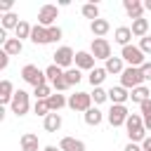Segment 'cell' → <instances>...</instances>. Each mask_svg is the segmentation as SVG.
<instances>
[{"label":"cell","instance_id":"1","mask_svg":"<svg viewBox=\"0 0 151 151\" xmlns=\"http://www.w3.org/2000/svg\"><path fill=\"white\" fill-rule=\"evenodd\" d=\"M125 130H127L130 142H134V144H142V142L149 137V134H146V127H144L142 113H130L127 120H125Z\"/></svg>","mask_w":151,"mask_h":151},{"label":"cell","instance_id":"2","mask_svg":"<svg viewBox=\"0 0 151 151\" xmlns=\"http://www.w3.org/2000/svg\"><path fill=\"white\" fill-rule=\"evenodd\" d=\"M9 111H12V113H14L17 118L26 116V113L31 111V94H28L26 90H17V92H14V97H12Z\"/></svg>","mask_w":151,"mask_h":151},{"label":"cell","instance_id":"3","mask_svg":"<svg viewBox=\"0 0 151 151\" xmlns=\"http://www.w3.org/2000/svg\"><path fill=\"white\" fill-rule=\"evenodd\" d=\"M120 57H123V61L127 64V66H134V68H142L144 64H146V54L139 50V45H127V47H123L120 50Z\"/></svg>","mask_w":151,"mask_h":151},{"label":"cell","instance_id":"4","mask_svg":"<svg viewBox=\"0 0 151 151\" xmlns=\"http://www.w3.org/2000/svg\"><path fill=\"white\" fill-rule=\"evenodd\" d=\"M21 78H24V83H28V85H33V87L47 85V76H45V71H40L35 64H26V66L21 68Z\"/></svg>","mask_w":151,"mask_h":151},{"label":"cell","instance_id":"5","mask_svg":"<svg viewBox=\"0 0 151 151\" xmlns=\"http://www.w3.org/2000/svg\"><path fill=\"white\" fill-rule=\"evenodd\" d=\"M144 83V73L142 68H134V66H125V71L120 73V85L125 90H134Z\"/></svg>","mask_w":151,"mask_h":151},{"label":"cell","instance_id":"6","mask_svg":"<svg viewBox=\"0 0 151 151\" xmlns=\"http://www.w3.org/2000/svg\"><path fill=\"white\" fill-rule=\"evenodd\" d=\"M68 109L71 111H90L92 109V94L90 92H76V94H68Z\"/></svg>","mask_w":151,"mask_h":151},{"label":"cell","instance_id":"7","mask_svg":"<svg viewBox=\"0 0 151 151\" xmlns=\"http://www.w3.org/2000/svg\"><path fill=\"white\" fill-rule=\"evenodd\" d=\"M127 116H130V111H127L125 104H111V109L106 113V120H109L111 127H120V125H125Z\"/></svg>","mask_w":151,"mask_h":151},{"label":"cell","instance_id":"8","mask_svg":"<svg viewBox=\"0 0 151 151\" xmlns=\"http://www.w3.org/2000/svg\"><path fill=\"white\" fill-rule=\"evenodd\" d=\"M57 17H59V7L57 5H42L40 9H38V24L40 26H45V28H50V26H57L54 21H57Z\"/></svg>","mask_w":151,"mask_h":151},{"label":"cell","instance_id":"9","mask_svg":"<svg viewBox=\"0 0 151 151\" xmlns=\"http://www.w3.org/2000/svg\"><path fill=\"white\" fill-rule=\"evenodd\" d=\"M52 57H54V64H57L59 68H64V71H68V68H71V64L76 61V52H73L68 45H61Z\"/></svg>","mask_w":151,"mask_h":151},{"label":"cell","instance_id":"10","mask_svg":"<svg viewBox=\"0 0 151 151\" xmlns=\"http://www.w3.org/2000/svg\"><path fill=\"white\" fill-rule=\"evenodd\" d=\"M90 54L94 59H104V61L111 59V42L106 38H94L92 45H90Z\"/></svg>","mask_w":151,"mask_h":151},{"label":"cell","instance_id":"11","mask_svg":"<svg viewBox=\"0 0 151 151\" xmlns=\"http://www.w3.org/2000/svg\"><path fill=\"white\" fill-rule=\"evenodd\" d=\"M123 7H125V14L132 21L144 17V2H139V0H123Z\"/></svg>","mask_w":151,"mask_h":151},{"label":"cell","instance_id":"12","mask_svg":"<svg viewBox=\"0 0 151 151\" xmlns=\"http://www.w3.org/2000/svg\"><path fill=\"white\" fill-rule=\"evenodd\" d=\"M94 57L90 54V52H76V68H80V71H92V68H97L94 66Z\"/></svg>","mask_w":151,"mask_h":151},{"label":"cell","instance_id":"13","mask_svg":"<svg viewBox=\"0 0 151 151\" xmlns=\"http://www.w3.org/2000/svg\"><path fill=\"white\" fill-rule=\"evenodd\" d=\"M134 35H132V28L130 26H118L116 31H113V40L120 45V47H127V45H132L130 40H132Z\"/></svg>","mask_w":151,"mask_h":151},{"label":"cell","instance_id":"14","mask_svg":"<svg viewBox=\"0 0 151 151\" xmlns=\"http://www.w3.org/2000/svg\"><path fill=\"white\" fill-rule=\"evenodd\" d=\"M90 31H92V35L94 38H104L109 31H111V24H109V19H94V21H90Z\"/></svg>","mask_w":151,"mask_h":151},{"label":"cell","instance_id":"15","mask_svg":"<svg viewBox=\"0 0 151 151\" xmlns=\"http://www.w3.org/2000/svg\"><path fill=\"white\" fill-rule=\"evenodd\" d=\"M19 146H21V151H38V149H40L38 134H33V132H24L21 139H19Z\"/></svg>","mask_w":151,"mask_h":151},{"label":"cell","instance_id":"16","mask_svg":"<svg viewBox=\"0 0 151 151\" xmlns=\"http://www.w3.org/2000/svg\"><path fill=\"white\" fill-rule=\"evenodd\" d=\"M31 42L33 45H50V35H47V28L35 24L33 31H31Z\"/></svg>","mask_w":151,"mask_h":151},{"label":"cell","instance_id":"17","mask_svg":"<svg viewBox=\"0 0 151 151\" xmlns=\"http://www.w3.org/2000/svg\"><path fill=\"white\" fill-rule=\"evenodd\" d=\"M127 99H130V92H127L123 85H116V87L109 90V101H111V104H125Z\"/></svg>","mask_w":151,"mask_h":151},{"label":"cell","instance_id":"18","mask_svg":"<svg viewBox=\"0 0 151 151\" xmlns=\"http://www.w3.org/2000/svg\"><path fill=\"white\" fill-rule=\"evenodd\" d=\"M59 149L61 151H85V142L83 139H76V137H61Z\"/></svg>","mask_w":151,"mask_h":151},{"label":"cell","instance_id":"19","mask_svg":"<svg viewBox=\"0 0 151 151\" xmlns=\"http://www.w3.org/2000/svg\"><path fill=\"white\" fill-rule=\"evenodd\" d=\"M104 68H106V73L120 76V73L125 71V61H123V57H111V59L104 61Z\"/></svg>","mask_w":151,"mask_h":151},{"label":"cell","instance_id":"20","mask_svg":"<svg viewBox=\"0 0 151 151\" xmlns=\"http://www.w3.org/2000/svg\"><path fill=\"white\" fill-rule=\"evenodd\" d=\"M14 85H12V80H2L0 83V101H2V106H9L12 104V97H14Z\"/></svg>","mask_w":151,"mask_h":151},{"label":"cell","instance_id":"21","mask_svg":"<svg viewBox=\"0 0 151 151\" xmlns=\"http://www.w3.org/2000/svg\"><path fill=\"white\" fill-rule=\"evenodd\" d=\"M47 104H50V111H52V113H59L64 106H68V99H66L61 92H52L50 99H47Z\"/></svg>","mask_w":151,"mask_h":151},{"label":"cell","instance_id":"22","mask_svg":"<svg viewBox=\"0 0 151 151\" xmlns=\"http://www.w3.org/2000/svg\"><path fill=\"white\" fill-rule=\"evenodd\" d=\"M130 28H132V35L142 40V38L149 35V19H144V17H142V19H134Z\"/></svg>","mask_w":151,"mask_h":151},{"label":"cell","instance_id":"23","mask_svg":"<svg viewBox=\"0 0 151 151\" xmlns=\"http://www.w3.org/2000/svg\"><path fill=\"white\" fill-rule=\"evenodd\" d=\"M83 118H85V125H90V127H97V125H101V120H104V113H101L97 106H92L90 111H85V113H83Z\"/></svg>","mask_w":151,"mask_h":151},{"label":"cell","instance_id":"24","mask_svg":"<svg viewBox=\"0 0 151 151\" xmlns=\"http://www.w3.org/2000/svg\"><path fill=\"white\" fill-rule=\"evenodd\" d=\"M2 52H7L9 57H17V54L24 52V42H21L19 38H9V40L2 45Z\"/></svg>","mask_w":151,"mask_h":151},{"label":"cell","instance_id":"25","mask_svg":"<svg viewBox=\"0 0 151 151\" xmlns=\"http://www.w3.org/2000/svg\"><path fill=\"white\" fill-rule=\"evenodd\" d=\"M106 76H109V73H106V68H99V66H97V68H92V71H90L87 80H90V85H92V87H101V83L106 80Z\"/></svg>","mask_w":151,"mask_h":151},{"label":"cell","instance_id":"26","mask_svg":"<svg viewBox=\"0 0 151 151\" xmlns=\"http://www.w3.org/2000/svg\"><path fill=\"white\" fill-rule=\"evenodd\" d=\"M42 127H45L47 132H59V127H61V116H59V113H50L47 118H42Z\"/></svg>","mask_w":151,"mask_h":151},{"label":"cell","instance_id":"27","mask_svg":"<svg viewBox=\"0 0 151 151\" xmlns=\"http://www.w3.org/2000/svg\"><path fill=\"white\" fill-rule=\"evenodd\" d=\"M130 99H132L134 104H142V101H146V99H151V92H149V87H144V85H139V87H134V90H130Z\"/></svg>","mask_w":151,"mask_h":151},{"label":"cell","instance_id":"28","mask_svg":"<svg viewBox=\"0 0 151 151\" xmlns=\"http://www.w3.org/2000/svg\"><path fill=\"white\" fill-rule=\"evenodd\" d=\"M80 12H83V17L90 19V21L99 19V5H97V2H85V5L80 7Z\"/></svg>","mask_w":151,"mask_h":151},{"label":"cell","instance_id":"29","mask_svg":"<svg viewBox=\"0 0 151 151\" xmlns=\"http://www.w3.org/2000/svg\"><path fill=\"white\" fill-rule=\"evenodd\" d=\"M31 31H33V26H31L28 21H24V19H21V21H19V26H17V31H14V33H17L14 38H19L21 42H24L26 38L31 40Z\"/></svg>","mask_w":151,"mask_h":151},{"label":"cell","instance_id":"30","mask_svg":"<svg viewBox=\"0 0 151 151\" xmlns=\"http://www.w3.org/2000/svg\"><path fill=\"white\" fill-rule=\"evenodd\" d=\"M45 76H47V83L52 85L54 80H59V78H64V68H59L57 64H50V66L45 68Z\"/></svg>","mask_w":151,"mask_h":151},{"label":"cell","instance_id":"31","mask_svg":"<svg viewBox=\"0 0 151 151\" xmlns=\"http://www.w3.org/2000/svg\"><path fill=\"white\" fill-rule=\"evenodd\" d=\"M64 78H66L68 87H73V85H78L83 80V71L80 68H68V71H64Z\"/></svg>","mask_w":151,"mask_h":151},{"label":"cell","instance_id":"32","mask_svg":"<svg viewBox=\"0 0 151 151\" xmlns=\"http://www.w3.org/2000/svg\"><path fill=\"white\" fill-rule=\"evenodd\" d=\"M19 21H21V19H19L14 12H9V14H2V28H5V31H9V28H14V31H17Z\"/></svg>","mask_w":151,"mask_h":151},{"label":"cell","instance_id":"33","mask_svg":"<svg viewBox=\"0 0 151 151\" xmlns=\"http://www.w3.org/2000/svg\"><path fill=\"white\" fill-rule=\"evenodd\" d=\"M33 111H35V116H42V118H47L52 111H50V104H47V99H35V104H33Z\"/></svg>","mask_w":151,"mask_h":151},{"label":"cell","instance_id":"34","mask_svg":"<svg viewBox=\"0 0 151 151\" xmlns=\"http://www.w3.org/2000/svg\"><path fill=\"white\" fill-rule=\"evenodd\" d=\"M90 94H92V101H94V104H104V101L109 99V90H104V87H94Z\"/></svg>","mask_w":151,"mask_h":151},{"label":"cell","instance_id":"35","mask_svg":"<svg viewBox=\"0 0 151 151\" xmlns=\"http://www.w3.org/2000/svg\"><path fill=\"white\" fill-rule=\"evenodd\" d=\"M33 94H35V99H50V94H52V85L47 83V85L33 87Z\"/></svg>","mask_w":151,"mask_h":151},{"label":"cell","instance_id":"36","mask_svg":"<svg viewBox=\"0 0 151 151\" xmlns=\"http://www.w3.org/2000/svg\"><path fill=\"white\" fill-rule=\"evenodd\" d=\"M47 35H50V42H57V40H61L64 31H61L59 26H50V28H47Z\"/></svg>","mask_w":151,"mask_h":151},{"label":"cell","instance_id":"37","mask_svg":"<svg viewBox=\"0 0 151 151\" xmlns=\"http://www.w3.org/2000/svg\"><path fill=\"white\" fill-rule=\"evenodd\" d=\"M52 90H54V92H66V90H68V83H66V78H59V80H54V83H52Z\"/></svg>","mask_w":151,"mask_h":151},{"label":"cell","instance_id":"38","mask_svg":"<svg viewBox=\"0 0 151 151\" xmlns=\"http://www.w3.org/2000/svg\"><path fill=\"white\" fill-rule=\"evenodd\" d=\"M139 50H142L144 54H151V35H146V38L139 40Z\"/></svg>","mask_w":151,"mask_h":151},{"label":"cell","instance_id":"39","mask_svg":"<svg viewBox=\"0 0 151 151\" xmlns=\"http://www.w3.org/2000/svg\"><path fill=\"white\" fill-rule=\"evenodd\" d=\"M12 5H14L12 0H2V2H0V12H2V14H9V12H12Z\"/></svg>","mask_w":151,"mask_h":151},{"label":"cell","instance_id":"40","mask_svg":"<svg viewBox=\"0 0 151 151\" xmlns=\"http://www.w3.org/2000/svg\"><path fill=\"white\" fill-rule=\"evenodd\" d=\"M139 109H142V116H151V99L142 101V104H139Z\"/></svg>","mask_w":151,"mask_h":151},{"label":"cell","instance_id":"41","mask_svg":"<svg viewBox=\"0 0 151 151\" xmlns=\"http://www.w3.org/2000/svg\"><path fill=\"white\" fill-rule=\"evenodd\" d=\"M7 64H9V54H7V52H2V50H0V68H2V71H5V68H7Z\"/></svg>","mask_w":151,"mask_h":151},{"label":"cell","instance_id":"42","mask_svg":"<svg viewBox=\"0 0 151 151\" xmlns=\"http://www.w3.org/2000/svg\"><path fill=\"white\" fill-rule=\"evenodd\" d=\"M142 73H144V80H151V61H146L142 66Z\"/></svg>","mask_w":151,"mask_h":151},{"label":"cell","instance_id":"43","mask_svg":"<svg viewBox=\"0 0 151 151\" xmlns=\"http://www.w3.org/2000/svg\"><path fill=\"white\" fill-rule=\"evenodd\" d=\"M123 151H142V144H134V142H127Z\"/></svg>","mask_w":151,"mask_h":151},{"label":"cell","instance_id":"44","mask_svg":"<svg viewBox=\"0 0 151 151\" xmlns=\"http://www.w3.org/2000/svg\"><path fill=\"white\" fill-rule=\"evenodd\" d=\"M142 151H151V137H146V139L142 142Z\"/></svg>","mask_w":151,"mask_h":151},{"label":"cell","instance_id":"45","mask_svg":"<svg viewBox=\"0 0 151 151\" xmlns=\"http://www.w3.org/2000/svg\"><path fill=\"white\" fill-rule=\"evenodd\" d=\"M144 118V127H146V132L151 130V116H142Z\"/></svg>","mask_w":151,"mask_h":151},{"label":"cell","instance_id":"46","mask_svg":"<svg viewBox=\"0 0 151 151\" xmlns=\"http://www.w3.org/2000/svg\"><path fill=\"white\" fill-rule=\"evenodd\" d=\"M42 151H61V149H59V146H54V144H47Z\"/></svg>","mask_w":151,"mask_h":151},{"label":"cell","instance_id":"47","mask_svg":"<svg viewBox=\"0 0 151 151\" xmlns=\"http://www.w3.org/2000/svg\"><path fill=\"white\" fill-rule=\"evenodd\" d=\"M144 9H146V12H151V0H146V2H144Z\"/></svg>","mask_w":151,"mask_h":151}]
</instances>
